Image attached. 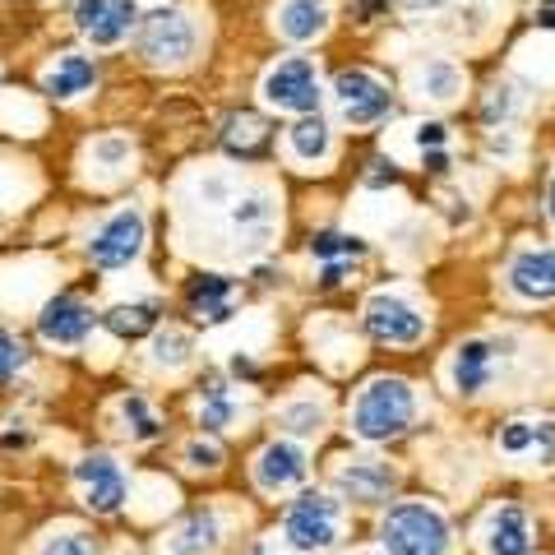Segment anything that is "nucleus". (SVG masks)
I'll use <instances>...</instances> for the list:
<instances>
[{
  "label": "nucleus",
  "instance_id": "nucleus-8",
  "mask_svg": "<svg viewBox=\"0 0 555 555\" xmlns=\"http://www.w3.org/2000/svg\"><path fill=\"white\" fill-rule=\"evenodd\" d=\"M144 232H149L144 214L126 208V214H116L112 222H102V232L89 241V259L98 269H126L130 259H139V250H144Z\"/></svg>",
  "mask_w": 555,
  "mask_h": 555
},
{
  "label": "nucleus",
  "instance_id": "nucleus-39",
  "mask_svg": "<svg viewBox=\"0 0 555 555\" xmlns=\"http://www.w3.org/2000/svg\"><path fill=\"white\" fill-rule=\"evenodd\" d=\"M422 158H426V171H436V177L449 171V153L444 149H430V153H422Z\"/></svg>",
  "mask_w": 555,
  "mask_h": 555
},
{
  "label": "nucleus",
  "instance_id": "nucleus-16",
  "mask_svg": "<svg viewBox=\"0 0 555 555\" xmlns=\"http://www.w3.org/2000/svg\"><path fill=\"white\" fill-rule=\"evenodd\" d=\"M93 328V306L89 301H79V297H56V301H47L42 306V315H38V334L47 343H56V347H75L83 343V334Z\"/></svg>",
  "mask_w": 555,
  "mask_h": 555
},
{
  "label": "nucleus",
  "instance_id": "nucleus-40",
  "mask_svg": "<svg viewBox=\"0 0 555 555\" xmlns=\"http://www.w3.org/2000/svg\"><path fill=\"white\" fill-rule=\"evenodd\" d=\"M537 28H555V0H542V5H537Z\"/></svg>",
  "mask_w": 555,
  "mask_h": 555
},
{
  "label": "nucleus",
  "instance_id": "nucleus-34",
  "mask_svg": "<svg viewBox=\"0 0 555 555\" xmlns=\"http://www.w3.org/2000/svg\"><path fill=\"white\" fill-rule=\"evenodd\" d=\"M185 463L195 467V473H214V467L222 463V449H218V444L195 440V444H185Z\"/></svg>",
  "mask_w": 555,
  "mask_h": 555
},
{
  "label": "nucleus",
  "instance_id": "nucleus-23",
  "mask_svg": "<svg viewBox=\"0 0 555 555\" xmlns=\"http://www.w3.org/2000/svg\"><path fill=\"white\" fill-rule=\"evenodd\" d=\"M310 255L320 264H361L366 259V241L352 232H320V236H310Z\"/></svg>",
  "mask_w": 555,
  "mask_h": 555
},
{
  "label": "nucleus",
  "instance_id": "nucleus-36",
  "mask_svg": "<svg viewBox=\"0 0 555 555\" xmlns=\"http://www.w3.org/2000/svg\"><path fill=\"white\" fill-rule=\"evenodd\" d=\"M509 107H514L509 89H491V98H486V107H481V120H486V126H495V120L509 116Z\"/></svg>",
  "mask_w": 555,
  "mask_h": 555
},
{
  "label": "nucleus",
  "instance_id": "nucleus-33",
  "mask_svg": "<svg viewBox=\"0 0 555 555\" xmlns=\"http://www.w3.org/2000/svg\"><path fill=\"white\" fill-rule=\"evenodd\" d=\"M283 422L297 430V436H320V422H324V412L315 403H297V408H287L283 412Z\"/></svg>",
  "mask_w": 555,
  "mask_h": 555
},
{
  "label": "nucleus",
  "instance_id": "nucleus-28",
  "mask_svg": "<svg viewBox=\"0 0 555 555\" xmlns=\"http://www.w3.org/2000/svg\"><path fill=\"white\" fill-rule=\"evenodd\" d=\"M42 555H98V542L83 528H65V532H51L47 537Z\"/></svg>",
  "mask_w": 555,
  "mask_h": 555
},
{
  "label": "nucleus",
  "instance_id": "nucleus-21",
  "mask_svg": "<svg viewBox=\"0 0 555 555\" xmlns=\"http://www.w3.org/2000/svg\"><path fill=\"white\" fill-rule=\"evenodd\" d=\"M222 542V524L218 514H190L185 524L171 532V555H214Z\"/></svg>",
  "mask_w": 555,
  "mask_h": 555
},
{
  "label": "nucleus",
  "instance_id": "nucleus-38",
  "mask_svg": "<svg viewBox=\"0 0 555 555\" xmlns=\"http://www.w3.org/2000/svg\"><path fill=\"white\" fill-rule=\"evenodd\" d=\"M347 273H352V264H324L320 269V287H343Z\"/></svg>",
  "mask_w": 555,
  "mask_h": 555
},
{
  "label": "nucleus",
  "instance_id": "nucleus-9",
  "mask_svg": "<svg viewBox=\"0 0 555 555\" xmlns=\"http://www.w3.org/2000/svg\"><path fill=\"white\" fill-rule=\"evenodd\" d=\"M75 486H79L83 505H89L93 514H116L120 505H126V491H130V481H126V473H120V463H116L112 454H89V459H79Z\"/></svg>",
  "mask_w": 555,
  "mask_h": 555
},
{
  "label": "nucleus",
  "instance_id": "nucleus-30",
  "mask_svg": "<svg viewBox=\"0 0 555 555\" xmlns=\"http://www.w3.org/2000/svg\"><path fill=\"white\" fill-rule=\"evenodd\" d=\"M228 139L232 149H241V153H255L259 144H264V120H255V116H232L228 120Z\"/></svg>",
  "mask_w": 555,
  "mask_h": 555
},
{
  "label": "nucleus",
  "instance_id": "nucleus-2",
  "mask_svg": "<svg viewBox=\"0 0 555 555\" xmlns=\"http://www.w3.org/2000/svg\"><path fill=\"white\" fill-rule=\"evenodd\" d=\"M449 518L426 500H403L379 524V546L389 555H449Z\"/></svg>",
  "mask_w": 555,
  "mask_h": 555
},
{
  "label": "nucleus",
  "instance_id": "nucleus-3",
  "mask_svg": "<svg viewBox=\"0 0 555 555\" xmlns=\"http://www.w3.org/2000/svg\"><path fill=\"white\" fill-rule=\"evenodd\" d=\"M334 98H338L343 120L357 126V130H371V126H379V120L393 116L389 83L379 75H371V69H343V75L334 79Z\"/></svg>",
  "mask_w": 555,
  "mask_h": 555
},
{
  "label": "nucleus",
  "instance_id": "nucleus-29",
  "mask_svg": "<svg viewBox=\"0 0 555 555\" xmlns=\"http://www.w3.org/2000/svg\"><path fill=\"white\" fill-rule=\"evenodd\" d=\"M232 222H236V228L269 232V222H273V204H269L264 195H246V199H236V208H232Z\"/></svg>",
  "mask_w": 555,
  "mask_h": 555
},
{
  "label": "nucleus",
  "instance_id": "nucleus-18",
  "mask_svg": "<svg viewBox=\"0 0 555 555\" xmlns=\"http://www.w3.org/2000/svg\"><path fill=\"white\" fill-rule=\"evenodd\" d=\"M185 306L195 310L204 324H222V320L232 315V306H236L232 278H222V273H199V278H190V283H185Z\"/></svg>",
  "mask_w": 555,
  "mask_h": 555
},
{
  "label": "nucleus",
  "instance_id": "nucleus-6",
  "mask_svg": "<svg viewBox=\"0 0 555 555\" xmlns=\"http://www.w3.org/2000/svg\"><path fill=\"white\" fill-rule=\"evenodd\" d=\"M361 324H366V334L375 343H389V347H412L426 338V315L408 297H398V292H375L366 310H361Z\"/></svg>",
  "mask_w": 555,
  "mask_h": 555
},
{
  "label": "nucleus",
  "instance_id": "nucleus-4",
  "mask_svg": "<svg viewBox=\"0 0 555 555\" xmlns=\"http://www.w3.org/2000/svg\"><path fill=\"white\" fill-rule=\"evenodd\" d=\"M264 102L292 116H320V69L315 61L292 56L264 75Z\"/></svg>",
  "mask_w": 555,
  "mask_h": 555
},
{
  "label": "nucleus",
  "instance_id": "nucleus-22",
  "mask_svg": "<svg viewBox=\"0 0 555 555\" xmlns=\"http://www.w3.org/2000/svg\"><path fill=\"white\" fill-rule=\"evenodd\" d=\"M287 144L301 163H320V158H328V149H334V134H328V126L320 116H301L297 126L287 130Z\"/></svg>",
  "mask_w": 555,
  "mask_h": 555
},
{
  "label": "nucleus",
  "instance_id": "nucleus-15",
  "mask_svg": "<svg viewBox=\"0 0 555 555\" xmlns=\"http://www.w3.org/2000/svg\"><path fill=\"white\" fill-rule=\"evenodd\" d=\"M500 454L551 467L555 463V422L551 416H518V422L500 430Z\"/></svg>",
  "mask_w": 555,
  "mask_h": 555
},
{
  "label": "nucleus",
  "instance_id": "nucleus-26",
  "mask_svg": "<svg viewBox=\"0 0 555 555\" xmlns=\"http://www.w3.org/2000/svg\"><path fill=\"white\" fill-rule=\"evenodd\" d=\"M120 416H126V436L139 440V444H149V440L163 436V422H158V412L149 408L144 393H130L126 403H120Z\"/></svg>",
  "mask_w": 555,
  "mask_h": 555
},
{
  "label": "nucleus",
  "instance_id": "nucleus-12",
  "mask_svg": "<svg viewBox=\"0 0 555 555\" xmlns=\"http://www.w3.org/2000/svg\"><path fill=\"white\" fill-rule=\"evenodd\" d=\"M306 473H310L306 449L292 444V440H269L255 454V486L269 491V495H283V491H292V486H301Z\"/></svg>",
  "mask_w": 555,
  "mask_h": 555
},
{
  "label": "nucleus",
  "instance_id": "nucleus-41",
  "mask_svg": "<svg viewBox=\"0 0 555 555\" xmlns=\"http://www.w3.org/2000/svg\"><path fill=\"white\" fill-rule=\"evenodd\" d=\"M408 10H440V5H449V0H403Z\"/></svg>",
  "mask_w": 555,
  "mask_h": 555
},
{
  "label": "nucleus",
  "instance_id": "nucleus-44",
  "mask_svg": "<svg viewBox=\"0 0 555 555\" xmlns=\"http://www.w3.org/2000/svg\"><path fill=\"white\" fill-rule=\"evenodd\" d=\"M250 555H278V551H269V546H255V551H250Z\"/></svg>",
  "mask_w": 555,
  "mask_h": 555
},
{
  "label": "nucleus",
  "instance_id": "nucleus-27",
  "mask_svg": "<svg viewBox=\"0 0 555 555\" xmlns=\"http://www.w3.org/2000/svg\"><path fill=\"white\" fill-rule=\"evenodd\" d=\"M416 79H422V93L436 98V102H454L459 89H463V75H459V69L449 65V61H426Z\"/></svg>",
  "mask_w": 555,
  "mask_h": 555
},
{
  "label": "nucleus",
  "instance_id": "nucleus-14",
  "mask_svg": "<svg viewBox=\"0 0 555 555\" xmlns=\"http://www.w3.org/2000/svg\"><path fill=\"white\" fill-rule=\"evenodd\" d=\"M532 542H537V528H532L528 509L495 505L486 514V524H481V551L486 555H528Z\"/></svg>",
  "mask_w": 555,
  "mask_h": 555
},
{
  "label": "nucleus",
  "instance_id": "nucleus-32",
  "mask_svg": "<svg viewBox=\"0 0 555 555\" xmlns=\"http://www.w3.org/2000/svg\"><path fill=\"white\" fill-rule=\"evenodd\" d=\"M24 361H28L24 343H20V338H10L5 328H0V385H10V379L24 371Z\"/></svg>",
  "mask_w": 555,
  "mask_h": 555
},
{
  "label": "nucleus",
  "instance_id": "nucleus-42",
  "mask_svg": "<svg viewBox=\"0 0 555 555\" xmlns=\"http://www.w3.org/2000/svg\"><path fill=\"white\" fill-rule=\"evenodd\" d=\"M102 158H112V163L126 158V144H102Z\"/></svg>",
  "mask_w": 555,
  "mask_h": 555
},
{
  "label": "nucleus",
  "instance_id": "nucleus-1",
  "mask_svg": "<svg viewBox=\"0 0 555 555\" xmlns=\"http://www.w3.org/2000/svg\"><path fill=\"white\" fill-rule=\"evenodd\" d=\"M416 422V389L398 375H375L352 403V436L366 444H389Z\"/></svg>",
  "mask_w": 555,
  "mask_h": 555
},
{
  "label": "nucleus",
  "instance_id": "nucleus-43",
  "mask_svg": "<svg viewBox=\"0 0 555 555\" xmlns=\"http://www.w3.org/2000/svg\"><path fill=\"white\" fill-rule=\"evenodd\" d=\"M546 214H551V222H555V177H551V195H546Z\"/></svg>",
  "mask_w": 555,
  "mask_h": 555
},
{
  "label": "nucleus",
  "instance_id": "nucleus-24",
  "mask_svg": "<svg viewBox=\"0 0 555 555\" xmlns=\"http://www.w3.org/2000/svg\"><path fill=\"white\" fill-rule=\"evenodd\" d=\"M102 324L112 328L116 338H144L149 328H158V306L153 301H134V306H112Z\"/></svg>",
  "mask_w": 555,
  "mask_h": 555
},
{
  "label": "nucleus",
  "instance_id": "nucleus-13",
  "mask_svg": "<svg viewBox=\"0 0 555 555\" xmlns=\"http://www.w3.org/2000/svg\"><path fill=\"white\" fill-rule=\"evenodd\" d=\"M505 283L518 301H555V250H518L505 269Z\"/></svg>",
  "mask_w": 555,
  "mask_h": 555
},
{
  "label": "nucleus",
  "instance_id": "nucleus-31",
  "mask_svg": "<svg viewBox=\"0 0 555 555\" xmlns=\"http://www.w3.org/2000/svg\"><path fill=\"white\" fill-rule=\"evenodd\" d=\"M153 357H158L163 366H185V361H190V338L177 334V328H167V334L153 343Z\"/></svg>",
  "mask_w": 555,
  "mask_h": 555
},
{
  "label": "nucleus",
  "instance_id": "nucleus-5",
  "mask_svg": "<svg viewBox=\"0 0 555 555\" xmlns=\"http://www.w3.org/2000/svg\"><path fill=\"white\" fill-rule=\"evenodd\" d=\"M283 532H287V542L297 546V551H328V546L338 542V532H343L338 500L334 495H320V491H306L297 505L287 509Z\"/></svg>",
  "mask_w": 555,
  "mask_h": 555
},
{
  "label": "nucleus",
  "instance_id": "nucleus-25",
  "mask_svg": "<svg viewBox=\"0 0 555 555\" xmlns=\"http://www.w3.org/2000/svg\"><path fill=\"white\" fill-rule=\"evenodd\" d=\"M232 422H236V398L228 393L222 379H214V385L204 389V398H199V426L214 436V430H228Z\"/></svg>",
  "mask_w": 555,
  "mask_h": 555
},
{
  "label": "nucleus",
  "instance_id": "nucleus-10",
  "mask_svg": "<svg viewBox=\"0 0 555 555\" xmlns=\"http://www.w3.org/2000/svg\"><path fill=\"white\" fill-rule=\"evenodd\" d=\"M500 352H505V343L495 338H467L454 347V357H449V379H454V389L463 398H477L495 385V371H500Z\"/></svg>",
  "mask_w": 555,
  "mask_h": 555
},
{
  "label": "nucleus",
  "instance_id": "nucleus-20",
  "mask_svg": "<svg viewBox=\"0 0 555 555\" xmlns=\"http://www.w3.org/2000/svg\"><path fill=\"white\" fill-rule=\"evenodd\" d=\"M93 83H98V65L89 56H61L42 75V89L51 98H79V93H89Z\"/></svg>",
  "mask_w": 555,
  "mask_h": 555
},
{
  "label": "nucleus",
  "instance_id": "nucleus-37",
  "mask_svg": "<svg viewBox=\"0 0 555 555\" xmlns=\"http://www.w3.org/2000/svg\"><path fill=\"white\" fill-rule=\"evenodd\" d=\"M366 181H371V185H385V181L393 185V181H398V171H393V163L375 158V163H371V171H366Z\"/></svg>",
  "mask_w": 555,
  "mask_h": 555
},
{
  "label": "nucleus",
  "instance_id": "nucleus-35",
  "mask_svg": "<svg viewBox=\"0 0 555 555\" xmlns=\"http://www.w3.org/2000/svg\"><path fill=\"white\" fill-rule=\"evenodd\" d=\"M449 144V130H444V120H422L416 126V149L430 153V149H444Z\"/></svg>",
  "mask_w": 555,
  "mask_h": 555
},
{
  "label": "nucleus",
  "instance_id": "nucleus-19",
  "mask_svg": "<svg viewBox=\"0 0 555 555\" xmlns=\"http://www.w3.org/2000/svg\"><path fill=\"white\" fill-rule=\"evenodd\" d=\"M278 28L292 42H315L328 33V5L324 0H283L278 5Z\"/></svg>",
  "mask_w": 555,
  "mask_h": 555
},
{
  "label": "nucleus",
  "instance_id": "nucleus-7",
  "mask_svg": "<svg viewBox=\"0 0 555 555\" xmlns=\"http://www.w3.org/2000/svg\"><path fill=\"white\" fill-rule=\"evenodd\" d=\"M195 42H199V33L190 24V14L181 10H158L139 24V51L153 65H185L195 56Z\"/></svg>",
  "mask_w": 555,
  "mask_h": 555
},
{
  "label": "nucleus",
  "instance_id": "nucleus-11",
  "mask_svg": "<svg viewBox=\"0 0 555 555\" xmlns=\"http://www.w3.org/2000/svg\"><path fill=\"white\" fill-rule=\"evenodd\" d=\"M134 24H139L134 0H79L75 5V28L93 47H116Z\"/></svg>",
  "mask_w": 555,
  "mask_h": 555
},
{
  "label": "nucleus",
  "instance_id": "nucleus-17",
  "mask_svg": "<svg viewBox=\"0 0 555 555\" xmlns=\"http://www.w3.org/2000/svg\"><path fill=\"white\" fill-rule=\"evenodd\" d=\"M398 473L385 463V459H347L338 467V491L347 500H361V505H375V500H385L393 491Z\"/></svg>",
  "mask_w": 555,
  "mask_h": 555
}]
</instances>
